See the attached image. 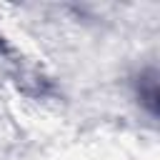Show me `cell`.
I'll return each instance as SVG.
<instances>
[{
	"label": "cell",
	"mask_w": 160,
	"mask_h": 160,
	"mask_svg": "<svg viewBox=\"0 0 160 160\" xmlns=\"http://www.w3.org/2000/svg\"><path fill=\"white\" fill-rule=\"evenodd\" d=\"M138 98H140V102L150 110V115H158L160 85H158V72H155V70L140 72V78H138Z\"/></svg>",
	"instance_id": "1"
}]
</instances>
